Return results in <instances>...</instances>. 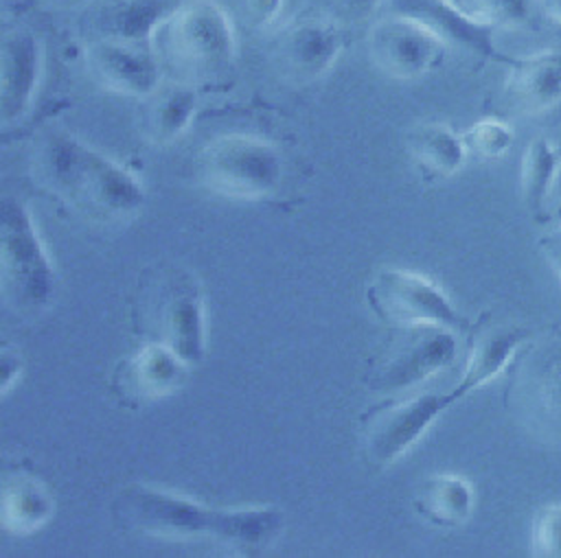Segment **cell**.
Returning <instances> with one entry per match:
<instances>
[{"label":"cell","mask_w":561,"mask_h":558,"mask_svg":"<svg viewBox=\"0 0 561 558\" xmlns=\"http://www.w3.org/2000/svg\"><path fill=\"white\" fill-rule=\"evenodd\" d=\"M530 549L539 558H561V503H548L535 514Z\"/></svg>","instance_id":"obj_27"},{"label":"cell","mask_w":561,"mask_h":558,"mask_svg":"<svg viewBox=\"0 0 561 558\" xmlns=\"http://www.w3.org/2000/svg\"><path fill=\"white\" fill-rule=\"evenodd\" d=\"M526 337H528V330L519 326H500L478 335V339L469 350L465 370L458 383L451 387L456 398L458 400L465 398L469 392L486 385L500 372H504L508 363L515 359Z\"/></svg>","instance_id":"obj_17"},{"label":"cell","mask_w":561,"mask_h":558,"mask_svg":"<svg viewBox=\"0 0 561 558\" xmlns=\"http://www.w3.org/2000/svg\"><path fill=\"white\" fill-rule=\"evenodd\" d=\"M476 18L493 26H524L530 22L535 0H460Z\"/></svg>","instance_id":"obj_26"},{"label":"cell","mask_w":561,"mask_h":558,"mask_svg":"<svg viewBox=\"0 0 561 558\" xmlns=\"http://www.w3.org/2000/svg\"><path fill=\"white\" fill-rule=\"evenodd\" d=\"M53 512L50 497L31 479L7 484L2 495V523L13 532H28L48 521Z\"/></svg>","instance_id":"obj_23"},{"label":"cell","mask_w":561,"mask_h":558,"mask_svg":"<svg viewBox=\"0 0 561 558\" xmlns=\"http://www.w3.org/2000/svg\"><path fill=\"white\" fill-rule=\"evenodd\" d=\"M557 188H561V175H559V182H557Z\"/></svg>","instance_id":"obj_32"},{"label":"cell","mask_w":561,"mask_h":558,"mask_svg":"<svg viewBox=\"0 0 561 558\" xmlns=\"http://www.w3.org/2000/svg\"><path fill=\"white\" fill-rule=\"evenodd\" d=\"M283 2L285 0H243V7L254 24L267 26L280 15Z\"/></svg>","instance_id":"obj_28"},{"label":"cell","mask_w":561,"mask_h":558,"mask_svg":"<svg viewBox=\"0 0 561 558\" xmlns=\"http://www.w3.org/2000/svg\"><path fill=\"white\" fill-rule=\"evenodd\" d=\"M197 96L188 85H175L164 92L151 112V129L153 136L162 142L178 138L191 123L195 114Z\"/></svg>","instance_id":"obj_24"},{"label":"cell","mask_w":561,"mask_h":558,"mask_svg":"<svg viewBox=\"0 0 561 558\" xmlns=\"http://www.w3.org/2000/svg\"><path fill=\"white\" fill-rule=\"evenodd\" d=\"M410 337L394 348L368 379L373 390H401L447 368L458 352L456 330L443 326L408 328Z\"/></svg>","instance_id":"obj_10"},{"label":"cell","mask_w":561,"mask_h":558,"mask_svg":"<svg viewBox=\"0 0 561 558\" xmlns=\"http://www.w3.org/2000/svg\"><path fill=\"white\" fill-rule=\"evenodd\" d=\"M368 44L375 63L394 79H416L434 70L447 50V44L423 22L399 13L377 22Z\"/></svg>","instance_id":"obj_9"},{"label":"cell","mask_w":561,"mask_h":558,"mask_svg":"<svg viewBox=\"0 0 561 558\" xmlns=\"http://www.w3.org/2000/svg\"><path fill=\"white\" fill-rule=\"evenodd\" d=\"M0 269L2 291L18 311L37 313L53 300V263L28 208L13 197L0 204Z\"/></svg>","instance_id":"obj_4"},{"label":"cell","mask_w":561,"mask_h":558,"mask_svg":"<svg viewBox=\"0 0 561 558\" xmlns=\"http://www.w3.org/2000/svg\"><path fill=\"white\" fill-rule=\"evenodd\" d=\"M85 61L96 81L118 94L147 96L160 83L162 66L151 48L99 37L88 46Z\"/></svg>","instance_id":"obj_12"},{"label":"cell","mask_w":561,"mask_h":558,"mask_svg":"<svg viewBox=\"0 0 561 558\" xmlns=\"http://www.w3.org/2000/svg\"><path fill=\"white\" fill-rule=\"evenodd\" d=\"M342 4L348 7L351 11H357V13H370L377 7H381L383 0H342Z\"/></svg>","instance_id":"obj_30"},{"label":"cell","mask_w":561,"mask_h":558,"mask_svg":"<svg viewBox=\"0 0 561 558\" xmlns=\"http://www.w3.org/2000/svg\"><path fill=\"white\" fill-rule=\"evenodd\" d=\"M366 298L373 311L401 328L443 326L449 330H465L467 317L449 302V298L425 276L386 267L366 287Z\"/></svg>","instance_id":"obj_7"},{"label":"cell","mask_w":561,"mask_h":558,"mask_svg":"<svg viewBox=\"0 0 561 558\" xmlns=\"http://www.w3.org/2000/svg\"><path fill=\"white\" fill-rule=\"evenodd\" d=\"M342 50V31L324 18H305L294 22L283 39L287 66L307 79L331 68Z\"/></svg>","instance_id":"obj_16"},{"label":"cell","mask_w":561,"mask_h":558,"mask_svg":"<svg viewBox=\"0 0 561 558\" xmlns=\"http://www.w3.org/2000/svg\"><path fill=\"white\" fill-rule=\"evenodd\" d=\"M535 2L548 13V18L561 24V0H535Z\"/></svg>","instance_id":"obj_31"},{"label":"cell","mask_w":561,"mask_h":558,"mask_svg":"<svg viewBox=\"0 0 561 558\" xmlns=\"http://www.w3.org/2000/svg\"><path fill=\"white\" fill-rule=\"evenodd\" d=\"M151 50L160 66L186 81L224 74L237 55V35L230 15L213 0L175 4L160 22Z\"/></svg>","instance_id":"obj_3"},{"label":"cell","mask_w":561,"mask_h":558,"mask_svg":"<svg viewBox=\"0 0 561 558\" xmlns=\"http://www.w3.org/2000/svg\"><path fill=\"white\" fill-rule=\"evenodd\" d=\"M524 387L535 416L561 435V335L550 337L526 363Z\"/></svg>","instance_id":"obj_18"},{"label":"cell","mask_w":561,"mask_h":558,"mask_svg":"<svg viewBox=\"0 0 561 558\" xmlns=\"http://www.w3.org/2000/svg\"><path fill=\"white\" fill-rule=\"evenodd\" d=\"M408 147L412 158L434 175H451L467 160V142L449 125L425 123L410 131Z\"/></svg>","instance_id":"obj_21"},{"label":"cell","mask_w":561,"mask_h":558,"mask_svg":"<svg viewBox=\"0 0 561 558\" xmlns=\"http://www.w3.org/2000/svg\"><path fill=\"white\" fill-rule=\"evenodd\" d=\"M559 223H561V221H559Z\"/></svg>","instance_id":"obj_33"},{"label":"cell","mask_w":561,"mask_h":558,"mask_svg":"<svg viewBox=\"0 0 561 558\" xmlns=\"http://www.w3.org/2000/svg\"><path fill=\"white\" fill-rule=\"evenodd\" d=\"M456 403L458 398L449 390L445 394H423L403 403L370 409L364 422L366 453L377 464L394 462Z\"/></svg>","instance_id":"obj_8"},{"label":"cell","mask_w":561,"mask_h":558,"mask_svg":"<svg viewBox=\"0 0 561 558\" xmlns=\"http://www.w3.org/2000/svg\"><path fill=\"white\" fill-rule=\"evenodd\" d=\"M390 13L423 22L447 46H458L480 57H497L495 26L476 18L456 0H392Z\"/></svg>","instance_id":"obj_13"},{"label":"cell","mask_w":561,"mask_h":558,"mask_svg":"<svg viewBox=\"0 0 561 558\" xmlns=\"http://www.w3.org/2000/svg\"><path fill=\"white\" fill-rule=\"evenodd\" d=\"M112 508L127 530L162 538H210L245 556L261 554L283 530V512L276 508H210L142 484L123 488Z\"/></svg>","instance_id":"obj_1"},{"label":"cell","mask_w":561,"mask_h":558,"mask_svg":"<svg viewBox=\"0 0 561 558\" xmlns=\"http://www.w3.org/2000/svg\"><path fill=\"white\" fill-rule=\"evenodd\" d=\"M508 96L528 114H541L561 101V53L543 50L511 61Z\"/></svg>","instance_id":"obj_15"},{"label":"cell","mask_w":561,"mask_h":558,"mask_svg":"<svg viewBox=\"0 0 561 558\" xmlns=\"http://www.w3.org/2000/svg\"><path fill=\"white\" fill-rule=\"evenodd\" d=\"M35 168L53 195L92 221H121L145 204V190L129 171L66 131L42 138Z\"/></svg>","instance_id":"obj_2"},{"label":"cell","mask_w":561,"mask_h":558,"mask_svg":"<svg viewBox=\"0 0 561 558\" xmlns=\"http://www.w3.org/2000/svg\"><path fill=\"white\" fill-rule=\"evenodd\" d=\"M467 149L484 160L502 158L515 142V131L500 118H482L465 131Z\"/></svg>","instance_id":"obj_25"},{"label":"cell","mask_w":561,"mask_h":558,"mask_svg":"<svg viewBox=\"0 0 561 558\" xmlns=\"http://www.w3.org/2000/svg\"><path fill=\"white\" fill-rule=\"evenodd\" d=\"M416 510L434 525L456 527L465 523L473 510V490L458 475H434L421 486Z\"/></svg>","instance_id":"obj_20"},{"label":"cell","mask_w":561,"mask_h":558,"mask_svg":"<svg viewBox=\"0 0 561 558\" xmlns=\"http://www.w3.org/2000/svg\"><path fill=\"white\" fill-rule=\"evenodd\" d=\"M142 319L156 341L173 350L182 361L204 359V302L197 280L182 267H167L142 289Z\"/></svg>","instance_id":"obj_5"},{"label":"cell","mask_w":561,"mask_h":558,"mask_svg":"<svg viewBox=\"0 0 561 558\" xmlns=\"http://www.w3.org/2000/svg\"><path fill=\"white\" fill-rule=\"evenodd\" d=\"M171 9L169 0H114L99 15V28L103 37L151 48V39Z\"/></svg>","instance_id":"obj_19"},{"label":"cell","mask_w":561,"mask_h":558,"mask_svg":"<svg viewBox=\"0 0 561 558\" xmlns=\"http://www.w3.org/2000/svg\"><path fill=\"white\" fill-rule=\"evenodd\" d=\"M561 175V153L546 136H535L522 155L519 193L530 212H541L546 199L557 188Z\"/></svg>","instance_id":"obj_22"},{"label":"cell","mask_w":561,"mask_h":558,"mask_svg":"<svg viewBox=\"0 0 561 558\" xmlns=\"http://www.w3.org/2000/svg\"><path fill=\"white\" fill-rule=\"evenodd\" d=\"M543 249L550 260V267L554 269V274L561 280V223L548 234V239L543 241Z\"/></svg>","instance_id":"obj_29"},{"label":"cell","mask_w":561,"mask_h":558,"mask_svg":"<svg viewBox=\"0 0 561 558\" xmlns=\"http://www.w3.org/2000/svg\"><path fill=\"white\" fill-rule=\"evenodd\" d=\"M42 42L24 26H13L2 35L0 46V116L4 125L24 118L42 77Z\"/></svg>","instance_id":"obj_11"},{"label":"cell","mask_w":561,"mask_h":558,"mask_svg":"<svg viewBox=\"0 0 561 558\" xmlns=\"http://www.w3.org/2000/svg\"><path fill=\"white\" fill-rule=\"evenodd\" d=\"M197 179L213 193L254 199L272 193L283 175L278 149L254 136L232 133L208 142L195 162Z\"/></svg>","instance_id":"obj_6"},{"label":"cell","mask_w":561,"mask_h":558,"mask_svg":"<svg viewBox=\"0 0 561 558\" xmlns=\"http://www.w3.org/2000/svg\"><path fill=\"white\" fill-rule=\"evenodd\" d=\"M182 361L167 346L151 341L134 357H127L114 372V390L125 403H145L178 390L186 376Z\"/></svg>","instance_id":"obj_14"}]
</instances>
